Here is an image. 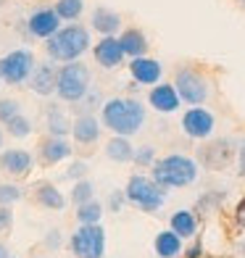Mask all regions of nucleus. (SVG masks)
I'll use <instances>...</instances> for the list:
<instances>
[{
    "label": "nucleus",
    "mask_w": 245,
    "mask_h": 258,
    "mask_svg": "<svg viewBox=\"0 0 245 258\" xmlns=\"http://www.w3.org/2000/svg\"><path fill=\"white\" fill-rule=\"evenodd\" d=\"M16 113H21V103L14 98H0V124H6L8 119H14Z\"/></svg>",
    "instance_id": "72a5a7b5"
},
{
    "label": "nucleus",
    "mask_w": 245,
    "mask_h": 258,
    "mask_svg": "<svg viewBox=\"0 0 245 258\" xmlns=\"http://www.w3.org/2000/svg\"><path fill=\"white\" fill-rule=\"evenodd\" d=\"M100 124L113 135L132 137L145 124V105L137 98H108L100 105Z\"/></svg>",
    "instance_id": "f257e3e1"
},
{
    "label": "nucleus",
    "mask_w": 245,
    "mask_h": 258,
    "mask_svg": "<svg viewBox=\"0 0 245 258\" xmlns=\"http://www.w3.org/2000/svg\"><path fill=\"white\" fill-rule=\"evenodd\" d=\"M130 74L132 79L137 82L140 87L143 85H158L161 77H163V66L161 61H156V58H148V55H137V58H130Z\"/></svg>",
    "instance_id": "4468645a"
},
{
    "label": "nucleus",
    "mask_w": 245,
    "mask_h": 258,
    "mask_svg": "<svg viewBox=\"0 0 245 258\" xmlns=\"http://www.w3.org/2000/svg\"><path fill=\"white\" fill-rule=\"evenodd\" d=\"M237 177H245V137L237 143Z\"/></svg>",
    "instance_id": "58836bf2"
},
{
    "label": "nucleus",
    "mask_w": 245,
    "mask_h": 258,
    "mask_svg": "<svg viewBox=\"0 0 245 258\" xmlns=\"http://www.w3.org/2000/svg\"><path fill=\"white\" fill-rule=\"evenodd\" d=\"M148 105L153 111L158 113H174V111H179V105H182V98H179V92L177 87H174V82L171 85H153L148 92Z\"/></svg>",
    "instance_id": "2eb2a0df"
},
{
    "label": "nucleus",
    "mask_w": 245,
    "mask_h": 258,
    "mask_svg": "<svg viewBox=\"0 0 245 258\" xmlns=\"http://www.w3.org/2000/svg\"><path fill=\"white\" fill-rule=\"evenodd\" d=\"M235 221H237V227L245 229V201L237 206V214H235Z\"/></svg>",
    "instance_id": "a19ab883"
},
{
    "label": "nucleus",
    "mask_w": 245,
    "mask_h": 258,
    "mask_svg": "<svg viewBox=\"0 0 245 258\" xmlns=\"http://www.w3.org/2000/svg\"><path fill=\"white\" fill-rule=\"evenodd\" d=\"M100 132H103V124L98 121L95 113H79L72 121V137L77 145H95L100 140Z\"/></svg>",
    "instance_id": "f3484780"
},
{
    "label": "nucleus",
    "mask_w": 245,
    "mask_h": 258,
    "mask_svg": "<svg viewBox=\"0 0 245 258\" xmlns=\"http://www.w3.org/2000/svg\"><path fill=\"white\" fill-rule=\"evenodd\" d=\"M127 201L130 206H135L137 211L143 214H156V211L166 203V190L153 179V177H145V174H132L127 179Z\"/></svg>",
    "instance_id": "20e7f679"
},
{
    "label": "nucleus",
    "mask_w": 245,
    "mask_h": 258,
    "mask_svg": "<svg viewBox=\"0 0 245 258\" xmlns=\"http://www.w3.org/2000/svg\"><path fill=\"white\" fill-rule=\"evenodd\" d=\"M95 198V184H92L87 177L85 179H77L72 184V195H69V201H72L74 206H82V203H87Z\"/></svg>",
    "instance_id": "c85d7f7f"
},
{
    "label": "nucleus",
    "mask_w": 245,
    "mask_h": 258,
    "mask_svg": "<svg viewBox=\"0 0 245 258\" xmlns=\"http://www.w3.org/2000/svg\"><path fill=\"white\" fill-rule=\"evenodd\" d=\"M34 66H37V61H34V53L29 48L11 50L0 58V82L11 85V87L27 85L32 72H34Z\"/></svg>",
    "instance_id": "423d86ee"
},
{
    "label": "nucleus",
    "mask_w": 245,
    "mask_h": 258,
    "mask_svg": "<svg viewBox=\"0 0 245 258\" xmlns=\"http://www.w3.org/2000/svg\"><path fill=\"white\" fill-rule=\"evenodd\" d=\"M153 250L158 258H177L182 250V237L174 229H163L156 234V240H153Z\"/></svg>",
    "instance_id": "4be33fe9"
},
{
    "label": "nucleus",
    "mask_w": 245,
    "mask_h": 258,
    "mask_svg": "<svg viewBox=\"0 0 245 258\" xmlns=\"http://www.w3.org/2000/svg\"><path fill=\"white\" fill-rule=\"evenodd\" d=\"M198 161L182 153H169L163 158H156V163L150 166V177H153L163 190H182L190 187L198 179Z\"/></svg>",
    "instance_id": "f03ea898"
},
{
    "label": "nucleus",
    "mask_w": 245,
    "mask_h": 258,
    "mask_svg": "<svg viewBox=\"0 0 245 258\" xmlns=\"http://www.w3.org/2000/svg\"><path fill=\"white\" fill-rule=\"evenodd\" d=\"M127 203H130V201H127V192L124 190H113L108 195V211H111V214H119Z\"/></svg>",
    "instance_id": "c9c22d12"
},
{
    "label": "nucleus",
    "mask_w": 245,
    "mask_h": 258,
    "mask_svg": "<svg viewBox=\"0 0 245 258\" xmlns=\"http://www.w3.org/2000/svg\"><path fill=\"white\" fill-rule=\"evenodd\" d=\"M185 253H188L185 258H203V245H201V240H195V242H193Z\"/></svg>",
    "instance_id": "ea45409f"
},
{
    "label": "nucleus",
    "mask_w": 245,
    "mask_h": 258,
    "mask_svg": "<svg viewBox=\"0 0 245 258\" xmlns=\"http://www.w3.org/2000/svg\"><path fill=\"white\" fill-rule=\"evenodd\" d=\"M37 153H40V161L45 163V166H55V163L72 158L74 148H72V143H69L66 137H53V135H48V137H45L42 143L37 145Z\"/></svg>",
    "instance_id": "dca6fc26"
},
{
    "label": "nucleus",
    "mask_w": 245,
    "mask_h": 258,
    "mask_svg": "<svg viewBox=\"0 0 245 258\" xmlns=\"http://www.w3.org/2000/svg\"><path fill=\"white\" fill-rule=\"evenodd\" d=\"M3 145H6V126H0V150H3Z\"/></svg>",
    "instance_id": "37998d69"
},
{
    "label": "nucleus",
    "mask_w": 245,
    "mask_h": 258,
    "mask_svg": "<svg viewBox=\"0 0 245 258\" xmlns=\"http://www.w3.org/2000/svg\"><path fill=\"white\" fill-rule=\"evenodd\" d=\"M21 198H24V192H21L19 184H14V182L0 184V206H14V203L21 201Z\"/></svg>",
    "instance_id": "473e14b6"
},
{
    "label": "nucleus",
    "mask_w": 245,
    "mask_h": 258,
    "mask_svg": "<svg viewBox=\"0 0 245 258\" xmlns=\"http://www.w3.org/2000/svg\"><path fill=\"white\" fill-rule=\"evenodd\" d=\"M92 55H95V63L100 69H119L127 63V53L121 48V42L116 34H106V37H100L95 42V48H92Z\"/></svg>",
    "instance_id": "9b49d317"
},
{
    "label": "nucleus",
    "mask_w": 245,
    "mask_h": 258,
    "mask_svg": "<svg viewBox=\"0 0 245 258\" xmlns=\"http://www.w3.org/2000/svg\"><path fill=\"white\" fill-rule=\"evenodd\" d=\"M106 100H103V95H100V90H95V87H90L87 90V95L82 98L79 103H74V111H77V116L79 113H92L98 108V105H103Z\"/></svg>",
    "instance_id": "c756f323"
},
{
    "label": "nucleus",
    "mask_w": 245,
    "mask_h": 258,
    "mask_svg": "<svg viewBox=\"0 0 245 258\" xmlns=\"http://www.w3.org/2000/svg\"><path fill=\"white\" fill-rule=\"evenodd\" d=\"M169 229H174L182 240H190V237L198 234V216L193 214V211H188V208L174 211L171 219H169Z\"/></svg>",
    "instance_id": "5701e85b"
},
{
    "label": "nucleus",
    "mask_w": 245,
    "mask_h": 258,
    "mask_svg": "<svg viewBox=\"0 0 245 258\" xmlns=\"http://www.w3.org/2000/svg\"><path fill=\"white\" fill-rule=\"evenodd\" d=\"M58 29H61V16H58L55 8H50V6L32 11L29 19H27V32L37 40H50Z\"/></svg>",
    "instance_id": "9d476101"
},
{
    "label": "nucleus",
    "mask_w": 245,
    "mask_h": 258,
    "mask_svg": "<svg viewBox=\"0 0 245 258\" xmlns=\"http://www.w3.org/2000/svg\"><path fill=\"white\" fill-rule=\"evenodd\" d=\"M3 126H6V132L14 137V140H24V137H29V135H32V129H34L32 121L27 119L24 113H16L14 119H8Z\"/></svg>",
    "instance_id": "cd10ccee"
},
{
    "label": "nucleus",
    "mask_w": 245,
    "mask_h": 258,
    "mask_svg": "<svg viewBox=\"0 0 245 258\" xmlns=\"http://www.w3.org/2000/svg\"><path fill=\"white\" fill-rule=\"evenodd\" d=\"M90 29L72 21V24L61 27L53 37L45 42V53L50 61L55 63H69V61H79L82 55L90 50Z\"/></svg>",
    "instance_id": "7ed1b4c3"
},
{
    "label": "nucleus",
    "mask_w": 245,
    "mask_h": 258,
    "mask_svg": "<svg viewBox=\"0 0 245 258\" xmlns=\"http://www.w3.org/2000/svg\"><path fill=\"white\" fill-rule=\"evenodd\" d=\"M232 145H235L232 140H216V143L201 148L203 166H208V169H224L227 163L235 158V153H237V148H232Z\"/></svg>",
    "instance_id": "a211bd4d"
},
{
    "label": "nucleus",
    "mask_w": 245,
    "mask_h": 258,
    "mask_svg": "<svg viewBox=\"0 0 245 258\" xmlns=\"http://www.w3.org/2000/svg\"><path fill=\"white\" fill-rule=\"evenodd\" d=\"M14 227V211L11 206H0V232H8Z\"/></svg>",
    "instance_id": "4c0bfd02"
},
{
    "label": "nucleus",
    "mask_w": 245,
    "mask_h": 258,
    "mask_svg": "<svg viewBox=\"0 0 245 258\" xmlns=\"http://www.w3.org/2000/svg\"><path fill=\"white\" fill-rule=\"evenodd\" d=\"M34 203L48 208V211H64L66 208V195L50 182L34 184Z\"/></svg>",
    "instance_id": "aec40b11"
},
{
    "label": "nucleus",
    "mask_w": 245,
    "mask_h": 258,
    "mask_svg": "<svg viewBox=\"0 0 245 258\" xmlns=\"http://www.w3.org/2000/svg\"><path fill=\"white\" fill-rule=\"evenodd\" d=\"M119 42L127 53V58H137V55H148V37L143 29L137 27H130L119 34Z\"/></svg>",
    "instance_id": "412c9836"
},
{
    "label": "nucleus",
    "mask_w": 245,
    "mask_h": 258,
    "mask_svg": "<svg viewBox=\"0 0 245 258\" xmlns=\"http://www.w3.org/2000/svg\"><path fill=\"white\" fill-rule=\"evenodd\" d=\"M0 258H14V255H11V250H8V245H6V242H0Z\"/></svg>",
    "instance_id": "79ce46f5"
},
{
    "label": "nucleus",
    "mask_w": 245,
    "mask_h": 258,
    "mask_svg": "<svg viewBox=\"0 0 245 258\" xmlns=\"http://www.w3.org/2000/svg\"><path fill=\"white\" fill-rule=\"evenodd\" d=\"M40 258H45V255H40Z\"/></svg>",
    "instance_id": "49530a36"
},
{
    "label": "nucleus",
    "mask_w": 245,
    "mask_h": 258,
    "mask_svg": "<svg viewBox=\"0 0 245 258\" xmlns=\"http://www.w3.org/2000/svg\"><path fill=\"white\" fill-rule=\"evenodd\" d=\"M74 258H103L106 255V229L103 224H79L69 240Z\"/></svg>",
    "instance_id": "0eeeda50"
},
{
    "label": "nucleus",
    "mask_w": 245,
    "mask_h": 258,
    "mask_svg": "<svg viewBox=\"0 0 245 258\" xmlns=\"http://www.w3.org/2000/svg\"><path fill=\"white\" fill-rule=\"evenodd\" d=\"M174 87H177L182 103L188 105H203L211 95V87H208V79L193 66H182L174 74Z\"/></svg>",
    "instance_id": "6e6552de"
},
{
    "label": "nucleus",
    "mask_w": 245,
    "mask_h": 258,
    "mask_svg": "<svg viewBox=\"0 0 245 258\" xmlns=\"http://www.w3.org/2000/svg\"><path fill=\"white\" fill-rule=\"evenodd\" d=\"M240 3H242V6H245V0H240Z\"/></svg>",
    "instance_id": "a18cd8bd"
},
{
    "label": "nucleus",
    "mask_w": 245,
    "mask_h": 258,
    "mask_svg": "<svg viewBox=\"0 0 245 258\" xmlns=\"http://www.w3.org/2000/svg\"><path fill=\"white\" fill-rule=\"evenodd\" d=\"M45 121H48V135H53V137L72 135V121H69V116L58 108V105H50V108H48Z\"/></svg>",
    "instance_id": "393cba45"
},
{
    "label": "nucleus",
    "mask_w": 245,
    "mask_h": 258,
    "mask_svg": "<svg viewBox=\"0 0 245 258\" xmlns=\"http://www.w3.org/2000/svg\"><path fill=\"white\" fill-rule=\"evenodd\" d=\"M90 90V66L82 61H69L58 66V85L55 95L64 103H79Z\"/></svg>",
    "instance_id": "39448f33"
},
{
    "label": "nucleus",
    "mask_w": 245,
    "mask_h": 258,
    "mask_svg": "<svg viewBox=\"0 0 245 258\" xmlns=\"http://www.w3.org/2000/svg\"><path fill=\"white\" fill-rule=\"evenodd\" d=\"M92 29H95L100 37H106V34H116L121 29V16L116 14L113 8H106V6H98L95 11H92Z\"/></svg>",
    "instance_id": "6ab92c4d"
},
{
    "label": "nucleus",
    "mask_w": 245,
    "mask_h": 258,
    "mask_svg": "<svg viewBox=\"0 0 245 258\" xmlns=\"http://www.w3.org/2000/svg\"><path fill=\"white\" fill-rule=\"evenodd\" d=\"M87 171H90V166H87L85 161H72L64 177H66V179H72V182H77V179H85V177H87Z\"/></svg>",
    "instance_id": "f704fd0d"
},
{
    "label": "nucleus",
    "mask_w": 245,
    "mask_h": 258,
    "mask_svg": "<svg viewBox=\"0 0 245 258\" xmlns=\"http://www.w3.org/2000/svg\"><path fill=\"white\" fill-rule=\"evenodd\" d=\"M55 14L61 16V21H77L82 14H85V0H55Z\"/></svg>",
    "instance_id": "bb28decb"
},
{
    "label": "nucleus",
    "mask_w": 245,
    "mask_h": 258,
    "mask_svg": "<svg viewBox=\"0 0 245 258\" xmlns=\"http://www.w3.org/2000/svg\"><path fill=\"white\" fill-rule=\"evenodd\" d=\"M106 156H108L113 163H132V158H135V145L130 143V137L113 135L108 143H106Z\"/></svg>",
    "instance_id": "b1692460"
},
{
    "label": "nucleus",
    "mask_w": 245,
    "mask_h": 258,
    "mask_svg": "<svg viewBox=\"0 0 245 258\" xmlns=\"http://www.w3.org/2000/svg\"><path fill=\"white\" fill-rule=\"evenodd\" d=\"M132 163H135L137 169H150V166L156 163V148H153V145H140V148H135Z\"/></svg>",
    "instance_id": "2f4dec72"
},
{
    "label": "nucleus",
    "mask_w": 245,
    "mask_h": 258,
    "mask_svg": "<svg viewBox=\"0 0 245 258\" xmlns=\"http://www.w3.org/2000/svg\"><path fill=\"white\" fill-rule=\"evenodd\" d=\"M32 166H34V158H32L29 150H24V148L0 150V171L8 174V177H14V179L29 177Z\"/></svg>",
    "instance_id": "f8f14e48"
},
{
    "label": "nucleus",
    "mask_w": 245,
    "mask_h": 258,
    "mask_svg": "<svg viewBox=\"0 0 245 258\" xmlns=\"http://www.w3.org/2000/svg\"><path fill=\"white\" fill-rule=\"evenodd\" d=\"M237 250H240V255H242V258H245V240H242V242H240V245H237Z\"/></svg>",
    "instance_id": "c03bdc74"
},
{
    "label": "nucleus",
    "mask_w": 245,
    "mask_h": 258,
    "mask_svg": "<svg viewBox=\"0 0 245 258\" xmlns=\"http://www.w3.org/2000/svg\"><path fill=\"white\" fill-rule=\"evenodd\" d=\"M179 126L190 140H208L216 129V119L208 108H203V105H190V108L182 113Z\"/></svg>",
    "instance_id": "1a4fd4ad"
},
{
    "label": "nucleus",
    "mask_w": 245,
    "mask_h": 258,
    "mask_svg": "<svg viewBox=\"0 0 245 258\" xmlns=\"http://www.w3.org/2000/svg\"><path fill=\"white\" fill-rule=\"evenodd\" d=\"M45 248H50V250H58L64 245V237H61V229H50L48 234H45Z\"/></svg>",
    "instance_id": "e433bc0d"
},
{
    "label": "nucleus",
    "mask_w": 245,
    "mask_h": 258,
    "mask_svg": "<svg viewBox=\"0 0 245 258\" xmlns=\"http://www.w3.org/2000/svg\"><path fill=\"white\" fill-rule=\"evenodd\" d=\"M224 198H227V192H221V190H208V192H203L201 201H198V211H201V216L216 211L221 203H224Z\"/></svg>",
    "instance_id": "7c9ffc66"
},
{
    "label": "nucleus",
    "mask_w": 245,
    "mask_h": 258,
    "mask_svg": "<svg viewBox=\"0 0 245 258\" xmlns=\"http://www.w3.org/2000/svg\"><path fill=\"white\" fill-rule=\"evenodd\" d=\"M27 85H29V90L34 92V95H40V98L55 95V85H58V66H55V61L48 58V61L37 63Z\"/></svg>",
    "instance_id": "ddd939ff"
},
{
    "label": "nucleus",
    "mask_w": 245,
    "mask_h": 258,
    "mask_svg": "<svg viewBox=\"0 0 245 258\" xmlns=\"http://www.w3.org/2000/svg\"><path fill=\"white\" fill-rule=\"evenodd\" d=\"M103 214H106V208H103V203L95 201V198L87 201V203H82V206H77V221L79 224H100Z\"/></svg>",
    "instance_id": "a878e982"
}]
</instances>
